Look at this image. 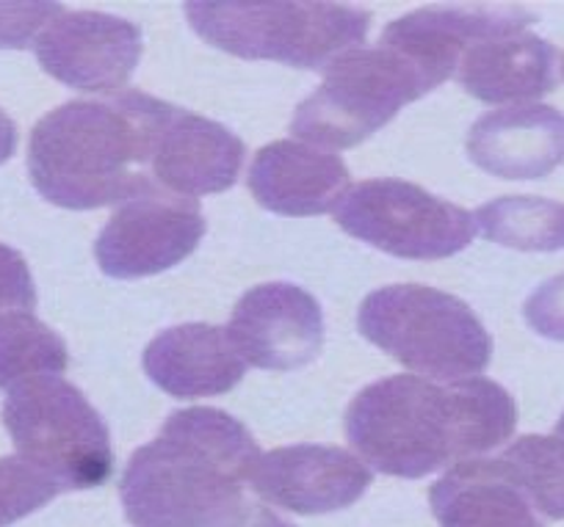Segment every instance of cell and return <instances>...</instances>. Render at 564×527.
<instances>
[{"instance_id": "6da1fadb", "label": "cell", "mask_w": 564, "mask_h": 527, "mask_svg": "<svg viewBox=\"0 0 564 527\" xmlns=\"http://www.w3.org/2000/svg\"><path fill=\"white\" fill-rule=\"evenodd\" d=\"M514 426L512 395L481 376L382 378L346 409L351 448L373 470L395 477H423L452 461L481 459L507 442Z\"/></svg>"}, {"instance_id": "7a4b0ae2", "label": "cell", "mask_w": 564, "mask_h": 527, "mask_svg": "<svg viewBox=\"0 0 564 527\" xmlns=\"http://www.w3.org/2000/svg\"><path fill=\"white\" fill-rule=\"evenodd\" d=\"M175 108L133 89L53 108L31 130V183L47 202L67 210L124 205L161 191L153 157Z\"/></svg>"}, {"instance_id": "3957f363", "label": "cell", "mask_w": 564, "mask_h": 527, "mask_svg": "<svg viewBox=\"0 0 564 527\" xmlns=\"http://www.w3.org/2000/svg\"><path fill=\"white\" fill-rule=\"evenodd\" d=\"M260 450L252 433L219 409H183L135 450L122 475L133 527H221L247 505L243 488Z\"/></svg>"}, {"instance_id": "277c9868", "label": "cell", "mask_w": 564, "mask_h": 527, "mask_svg": "<svg viewBox=\"0 0 564 527\" xmlns=\"http://www.w3.org/2000/svg\"><path fill=\"white\" fill-rule=\"evenodd\" d=\"M357 326L384 354L432 382H459L490 365L492 340L479 315L435 287H382L362 301Z\"/></svg>"}, {"instance_id": "5b68a950", "label": "cell", "mask_w": 564, "mask_h": 527, "mask_svg": "<svg viewBox=\"0 0 564 527\" xmlns=\"http://www.w3.org/2000/svg\"><path fill=\"white\" fill-rule=\"evenodd\" d=\"M186 18L208 45L241 58L327 69L366 42L371 14L346 3H188Z\"/></svg>"}, {"instance_id": "8992f818", "label": "cell", "mask_w": 564, "mask_h": 527, "mask_svg": "<svg viewBox=\"0 0 564 527\" xmlns=\"http://www.w3.org/2000/svg\"><path fill=\"white\" fill-rule=\"evenodd\" d=\"M432 80L390 47H355L324 69V84L294 113L291 133L307 144L349 150L382 130Z\"/></svg>"}, {"instance_id": "52a82bcc", "label": "cell", "mask_w": 564, "mask_h": 527, "mask_svg": "<svg viewBox=\"0 0 564 527\" xmlns=\"http://www.w3.org/2000/svg\"><path fill=\"white\" fill-rule=\"evenodd\" d=\"M3 426L18 455L62 492L95 488L113 472L108 428L78 387L62 376L25 382L7 395Z\"/></svg>"}, {"instance_id": "ba28073f", "label": "cell", "mask_w": 564, "mask_h": 527, "mask_svg": "<svg viewBox=\"0 0 564 527\" xmlns=\"http://www.w3.org/2000/svg\"><path fill=\"white\" fill-rule=\"evenodd\" d=\"M340 230L384 254L443 260L474 241L476 216L404 180H366L335 208Z\"/></svg>"}, {"instance_id": "9c48e42d", "label": "cell", "mask_w": 564, "mask_h": 527, "mask_svg": "<svg viewBox=\"0 0 564 527\" xmlns=\"http://www.w3.org/2000/svg\"><path fill=\"white\" fill-rule=\"evenodd\" d=\"M205 235V216L188 197L170 191L124 202L102 227L95 257L113 279L153 276L188 257Z\"/></svg>"}, {"instance_id": "30bf717a", "label": "cell", "mask_w": 564, "mask_h": 527, "mask_svg": "<svg viewBox=\"0 0 564 527\" xmlns=\"http://www.w3.org/2000/svg\"><path fill=\"white\" fill-rule=\"evenodd\" d=\"M227 334L247 365L294 371L316 360L322 351L324 315L311 293L271 282L243 293L232 309Z\"/></svg>"}, {"instance_id": "8fae6325", "label": "cell", "mask_w": 564, "mask_h": 527, "mask_svg": "<svg viewBox=\"0 0 564 527\" xmlns=\"http://www.w3.org/2000/svg\"><path fill=\"white\" fill-rule=\"evenodd\" d=\"M36 58L51 78L80 91H117L141 58L139 25L97 12H64L36 40Z\"/></svg>"}, {"instance_id": "7c38bea8", "label": "cell", "mask_w": 564, "mask_h": 527, "mask_svg": "<svg viewBox=\"0 0 564 527\" xmlns=\"http://www.w3.org/2000/svg\"><path fill=\"white\" fill-rule=\"evenodd\" d=\"M249 483L265 503L313 516L357 503L371 486V470L344 448L294 444L260 453Z\"/></svg>"}, {"instance_id": "4fadbf2b", "label": "cell", "mask_w": 564, "mask_h": 527, "mask_svg": "<svg viewBox=\"0 0 564 527\" xmlns=\"http://www.w3.org/2000/svg\"><path fill=\"white\" fill-rule=\"evenodd\" d=\"M531 23L534 14L520 7H430L390 23L379 45L410 58L432 86H441L476 42L525 31Z\"/></svg>"}, {"instance_id": "5bb4252c", "label": "cell", "mask_w": 564, "mask_h": 527, "mask_svg": "<svg viewBox=\"0 0 564 527\" xmlns=\"http://www.w3.org/2000/svg\"><path fill=\"white\" fill-rule=\"evenodd\" d=\"M247 186L271 213L318 216L344 202L349 168L335 152L302 141H274L254 155Z\"/></svg>"}, {"instance_id": "9a60e30c", "label": "cell", "mask_w": 564, "mask_h": 527, "mask_svg": "<svg viewBox=\"0 0 564 527\" xmlns=\"http://www.w3.org/2000/svg\"><path fill=\"white\" fill-rule=\"evenodd\" d=\"M468 155L503 180H540L564 163V113L551 106H512L470 128Z\"/></svg>"}, {"instance_id": "2e32d148", "label": "cell", "mask_w": 564, "mask_h": 527, "mask_svg": "<svg viewBox=\"0 0 564 527\" xmlns=\"http://www.w3.org/2000/svg\"><path fill=\"white\" fill-rule=\"evenodd\" d=\"M243 144L238 135L210 119L175 108L161 130L153 157V177L161 191L203 197L227 191L238 180Z\"/></svg>"}, {"instance_id": "e0dca14e", "label": "cell", "mask_w": 564, "mask_h": 527, "mask_svg": "<svg viewBox=\"0 0 564 527\" xmlns=\"http://www.w3.org/2000/svg\"><path fill=\"white\" fill-rule=\"evenodd\" d=\"M150 382L172 398L194 400L225 395L243 378L247 362L232 345L227 329L186 323L166 329L144 351Z\"/></svg>"}, {"instance_id": "ac0fdd59", "label": "cell", "mask_w": 564, "mask_h": 527, "mask_svg": "<svg viewBox=\"0 0 564 527\" xmlns=\"http://www.w3.org/2000/svg\"><path fill=\"white\" fill-rule=\"evenodd\" d=\"M558 51L551 42L514 31L490 36L470 47L457 69L470 97L496 106H525L556 89Z\"/></svg>"}, {"instance_id": "d6986e66", "label": "cell", "mask_w": 564, "mask_h": 527, "mask_svg": "<svg viewBox=\"0 0 564 527\" xmlns=\"http://www.w3.org/2000/svg\"><path fill=\"white\" fill-rule=\"evenodd\" d=\"M430 503L441 527H542L498 459L454 464L432 486Z\"/></svg>"}, {"instance_id": "ffe728a7", "label": "cell", "mask_w": 564, "mask_h": 527, "mask_svg": "<svg viewBox=\"0 0 564 527\" xmlns=\"http://www.w3.org/2000/svg\"><path fill=\"white\" fill-rule=\"evenodd\" d=\"M476 224L487 241L518 252L564 249V205L540 197H501L476 210Z\"/></svg>"}, {"instance_id": "44dd1931", "label": "cell", "mask_w": 564, "mask_h": 527, "mask_svg": "<svg viewBox=\"0 0 564 527\" xmlns=\"http://www.w3.org/2000/svg\"><path fill=\"white\" fill-rule=\"evenodd\" d=\"M67 365V345L42 320L23 309L0 315V389L12 393L34 378L62 376Z\"/></svg>"}, {"instance_id": "7402d4cb", "label": "cell", "mask_w": 564, "mask_h": 527, "mask_svg": "<svg viewBox=\"0 0 564 527\" xmlns=\"http://www.w3.org/2000/svg\"><path fill=\"white\" fill-rule=\"evenodd\" d=\"M503 475L547 519H564V437H523L498 455Z\"/></svg>"}, {"instance_id": "603a6c76", "label": "cell", "mask_w": 564, "mask_h": 527, "mask_svg": "<svg viewBox=\"0 0 564 527\" xmlns=\"http://www.w3.org/2000/svg\"><path fill=\"white\" fill-rule=\"evenodd\" d=\"M56 494H62V488L29 461H23L20 455L0 459V527L34 514Z\"/></svg>"}, {"instance_id": "cb8c5ba5", "label": "cell", "mask_w": 564, "mask_h": 527, "mask_svg": "<svg viewBox=\"0 0 564 527\" xmlns=\"http://www.w3.org/2000/svg\"><path fill=\"white\" fill-rule=\"evenodd\" d=\"M64 14L62 3H0V47L25 51Z\"/></svg>"}, {"instance_id": "d4e9b609", "label": "cell", "mask_w": 564, "mask_h": 527, "mask_svg": "<svg viewBox=\"0 0 564 527\" xmlns=\"http://www.w3.org/2000/svg\"><path fill=\"white\" fill-rule=\"evenodd\" d=\"M36 307V287L29 263L23 254L12 246L0 243V315L7 312H31Z\"/></svg>"}, {"instance_id": "484cf974", "label": "cell", "mask_w": 564, "mask_h": 527, "mask_svg": "<svg viewBox=\"0 0 564 527\" xmlns=\"http://www.w3.org/2000/svg\"><path fill=\"white\" fill-rule=\"evenodd\" d=\"M523 315L536 334L564 342V274L536 287L525 301Z\"/></svg>"}, {"instance_id": "4316f807", "label": "cell", "mask_w": 564, "mask_h": 527, "mask_svg": "<svg viewBox=\"0 0 564 527\" xmlns=\"http://www.w3.org/2000/svg\"><path fill=\"white\" fill-rule=\"evenodd\" d=\"M221 527H294V525H289L285 519H280V516H276L274 510L265 508V505L247 503L236 516H232L230 521H227V525H221Z\"/></svg>"}, {"instance_id": "83f0119b", "label": "cell", "mask_w": 564, "mask_h": 527, "mask_svg": "<svg viewBox=\"0 0 564 527\" xmlns=\"http://www.w3.org/2000/svg\"><path fill=\"white\" fill-rule=\"evenodd\" d=\"M14 150H18V128L7 113L0 111V166L14 155Z\"/></svg>"}, {"instance_id": "f1b7e54d", "label": "cell", "mask_w": 564, "mask_h": 527, "mask_svg": "<svg viewBox=\"0 0 564 527\" xmlns=\"http://www.w3.org/2000/svg\"><path fill=\"white\" fill-rule=\"evenodd\" d=\"M556 433H558V437H564V415H562V420L556 422Z\"/></svg>"}]
</instances>
